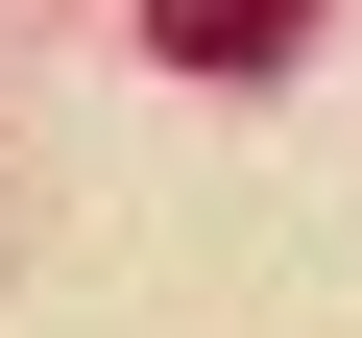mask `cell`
<instances>
[{"mask_svg":"<svg viewBox=\"0 0 362 338\" xmlns=\"http://www.w3.org/2000/svg\"><path fill=\"white\" fill-rule=\"evenodd\" d=\"M145 49H169V73H266V49H290V0H145Z\"/></svg>","mask_w":362,"mask_h":338,"instance_id":"cell-1","label":"cell"}]
</instances>
